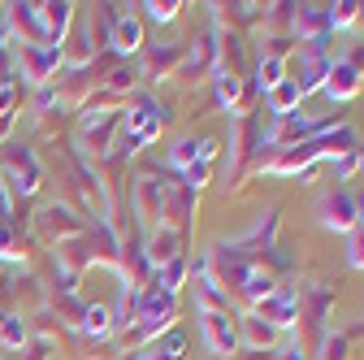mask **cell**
Returning <instances> with one entry per match:
<instances>
[{"label":"cell","mask_w":364,"mask_h":360,"mask_svg":"<svg viewBox=\"0 0 364 360\" xmlns=\"http://www.w3.org/2000/svg\"><path fill=\"white\" fill-rule=\"evenodd\" d=\"M330 53H326V43H299L295 48V74H287L295 87H299V96H312V92H321L326 78H330Z\"/></svg>","instance_id":"obj_1"},{"label":"cell","mask_w":364,"mask_h":360,"mask_svg":"<svg viewBox=\"0 0 364 360\" xmlns=\"http://www.w3.org/2000/svg\"><path fill=\"white\" fill-rule=\"evenodd\" d=\"M200 334L213 356H225V360L239 356V326L230 312H200Z\"/></svg>","instance_id":"obj_2"},{"label":"cell","mask_w":364,"mask_h":360,"mask_svg":"<svg viewBox=\"0 0 364 360\" xmlns=\"http://www.w3.org/2000/svg\"><path fill=\"white\" fill-rule=\"evenodd\" d=\"M316 213H321V226L326 231H334V235H351L355 226H360V217H355V200H351V191H330V196H321V204H316Z\"/></svg>","instance_id":"obj_3"},{"label":"cell","mask_w":364,"mask_h":360,"mask_svg":"<svg viewBox=\"0 0 364 360\" xmlns=\"http://www.w3.org/2000/svg\"><path fill=\"white\" fill-rule=\"evenodd\" d=\"M260 322H269L273 330H291L295 322H299V291H291V287H278L264 304H256L252 308Z\"/></svg>","instance_id":"obj_4"},{"label":"cell","mask_w":364,"mask_h":360,"mask_svg":"<svg viewBox=\"0 0 364 360\" xmlns=\"http://www.w3.org/2000/svg\"><path fill=\"white\" fill-rule=\"evenodd\" d=\"M360 87H364V70H360V61H351V57H338V61L330 65V78H326V87H321V92H326L334 105H347L351 96H360Z\"/></svg>","instance_id":"obj_5"},{"label":"cell","mask_w":364,"mask_h":360,"mask_svg":"<svg viewBox=\"0 0 364 360\" xmlns=\"http://www.w3.org/2000/svg\"><path fill=\"white\" fill-rule=\"evenodd\" d=\"M299 43H326L330 35V9L326 5H295V22H291Z\"/></svg>","instance_id":"obj_6"},{"label":"cell","mask_w":364,"mask_h":360,"mask_svg":"<svg viewBox=\"0 0 364 360\" xmlns=\"http://www.w3.org/2000/svg\"><path fill=\"white\" fill-rule=\"evenodd\" d=\"M213 157H217V139H196V134H187V139L173 144L169 165H173V169H191V165H200V161L213 165Z\"/></svg>","instance_id":"obj_7"},{"label":"cell","mask_w":364,"mask_h":360,"mask_svg":"<svg viewBox=\"0 0 364 360\" xmlns=\"http://www.w3.org/2000/svg\"><path fill=\"white\" fill-rule=\"evenodd\" d=\"M22 65H26L31 83H43L61 65V48H48V43H22Z\"/></svg>","instance_id":"obj_8"},{"label":"cell","mask_w":364,"mask_h":360,"mask_svg":"<svg viewBox=\"0 0 364 360\" xmlns=\"http://www.w3.org/2000/svg\"><path fill=\"white\" fill-rule=\"evenodd\" d=\"M178 248H182V235H178V231H169L165 221H161V231L148 239V252H144V260H148L152 269H161V265H169L173 256H182Z\"/></svg>","instance_id":"obj_9"},{"label":"cell","mask_w":364,"mask_h":360,"mask_svg":"<svg viewBox=\"0 0 364 360\" xmlns=\"http://www.w3.org/2000/svg\"><path fill=\"white\" fill-rule=\"evenodd\" d=\"M278 343V330H273L269 322H260L256 312H247V317L239 322V347H247V351H264V347H273Z\"/></svg>","instance_id":"obj_10"},{"label":"cell","mask_w":364,"mask_h":360,"mask_svg":"<svg viewBox=\"0 0 364 360\" xmlns=\"http://www.w3.org/2000/svg\"><path fill=\"white\" fill-rule=\"evenodd\" d=\"M213 92H217V109H225V113H239V105H243V78H239L235 70H217V78H213Z\"/></svg>","instance_id":"obj_11"},{"label":"cell","mask_w":364,"mask_h":360,"mask_svg":"<svg viewBox=\"0 0 364 360\" xmlns=\"http://www.w3.org/2000/svg\"><path fill=\"white\" fill-rule=\"evenodd\" d=\"M113 48L126 57V53H139L144 48V26H139V18L134 14H126V18H113Z\"/></svg>","instance_id":"obj_12"},{"label":"cell","mask_w":364,"mask_h":360,"mask_svg":"<svg viewBox=\"0 0 364 360\" xmlns=\"http://www.w3.org/2000/svg\"><path fill=\"white\" fill-rule=\"evenodd\" d=\"M191 287H196V308L200 312H230V295H225L208 274H196Z\"/></svg>","instance_id":"obj_13"},{"label":"cell","mask_w":364,"mask_h":360,"mask_svg":"<svg viewBox=\"0 0 364 360\" xmlns=\"http://www.w3.org/2000/svg\"><path fill=\"white\" fill-rule=\"evenodd\" d=\"M9 161H14V165H9V183H14V191L31 196V191L39 187V165H35V157H31V152H14Z\"/></svg>","instance_id":"obj_14"},{"label":"cell","mask_w":364,"mask_h":360,"mask_svg":"<svg viewBox=\"0 0 364 360\" xmlns=\"http://www.w3.org/2000/svg\"><path fill=\"white\" fill-rule=\"evenodd\" d=\"M299 105H304V96H299V87H295L291 78L278 83V87L269 92V117H291Z\"/></svg>","instance_id":"obj_15"},{"label":"cell","mask_w":364,"mask_h":360,"mask_svg":"<svg viewBox=\"0 0 364 360\" xmlns=\"http://www.w3.org/2000/svg\"><path fill=\"white\" fill-rule=\"evenodd\" d=\"M287 70H291V61H282V57H260V65H256V87L269 96L278 83H287Z\"/></svg>","instance_id":"obj_16"},{"label":"cell","mask_w":364,"mask_h":360,"mask_svg":"<svg viewBox=\"0 0 364 360\" xmlns=\"http://www.w3.org/2000/svg\"><path fill=\"white\" fill-rule=\"evenodd\" d=\"M273 291H278V282H273V274H264V269H256V274H252V278L243 282V291H239V295H243V300H247V304L256 308V304H264V300H269Z\"/></svg>","instance_id":"obj_17"},{"label":"cell","mask_w":364,"mask_h":360,"mask_svg":"<svg viewBox=\"0 0 364 360\" xmlns=\"http://www.w3.org/2000/svg\"><path fill=\"white\" fill-rule=\"evenodd\" d=\"M113 330V312L105 308V304H91V308H82V334H91V339H105Z\"/></svg>","instance_id":"obj_18"},{"label":"cell","mask_w":364,"mask_h":360,"mask_svg":"<svg viewBox=\"0 0 364 360\" xmlns=\"http://www.w3.org/2000/svg\"><path fill=\"white\" fill-rule=\"evenodd\" d=\"M182 57H187V48H182V43H161V48H152L148 65H152V74H173Z\"/></svg>","instance_id":"obj_19"},{"label":"cell","mask_w":364,"mask_h":360,"mask_svg":"<svg viewBox=\"0 0 364 360\" xmlns=\"http://www.w3.org/2000/svg\"><path fill=\"white\" fill-rule=\"evenodd\" d=\"M326 9H330V31H351L360 22L364 5H355V0H338V5H326Z\"/></svg>","instance_id":"obj_20"},{"label":"cell","mask_w":364,"mask_h":360,"mask_svg":"<svg viewBox=\"0 0 364 360\" xmlns=\"http://www.w3.org/2000/svg\"><path fill=\"white\" fill-rule=\"evenodd\" d=\"M0 343L5 347H22L26 343V326L14 317V312H0Z\"/></svg>","instance_id":"obj_21"},{"label":"cell","mask_w":364,"mask_h":360,"mask_svg":"<svg viewBox=\"0 0 364 360\" xmlns=\"http://www.w3.org/2000/svg\"><path fill=\"white\" fill-rule=\"evenodd\" d=\"M347 334H326L321 339V356H316V360H347Z\"/></svg>","instance_id":"obj_22"},{"label":"cell","mask_w":364,"mask_h":360,"mask_svg":"<svg viewBox=\"0 0 364 360\" xmlns=\"http://www.w3.org/2000/svg\"><path fill=\"white\" fill-rule=\"evenodd\" d=\"M347 265L351 269H364V221L347 235Z\"/></svg>","instance_id":"obj_23"},{"label":"cell","mask_w":364,"mask_h":360,"mask_svg":"<svg viewBox=\"0 0 364 360\" xmlns=\"http://www.w3.org/2000/svg\"><path fill=\"white\" fill-rule=\"evenodd\" d=\"M144 9H148V18H152V22H173V18H178V9H182V0H161V5L152 0V5H144Z\"/></svg>","instance_id":"obj_24"},{"label":"cell","mask_w":364,"mask_h":360,"mask_svg":"<svg viewBox=\"0 0 364 360\" xmlns=\"http://www.w3.org/2000/svg\"><path fill=\"white\" fill-rule=\"evenodd\" d=\"M282 360H308V351H304V347H299V343H291V347H287V351H282Z\"/></svg>","instance_id":"obj_25"},{"label":"cell","mask_w":364,"mask_h":360,"mask_svg":"<svg viewBox=\"0 0 364 360\" xmlns=\"http://www.w3.org/2000/svg\"><path fill=\"white\" fill-rule=\"evenodd\" d=\"M139 360H173V356H165V351H161V347H156V351H144V356H139Z\"/></svg>","instance_id":"obj_26"},{"label":"cell","mask_w":364,"mask_h":360,"mask_svg":"<svg viewBox=\"0 0 364 360\" xmlns=\"http://www.w3.org/2000/svg\"><path fill=\"white\" fill-rule=\"evenodd\" d=\"M351 200H355V217L364 221V191H360V196H351Z\"/></svg>","instance_id":"obj_27"},{"label":"cell","mask_w":364,"mask_h":360,"mask_svg":"<svg viewBox=\"0 0 364 360\" xmlns=\"http://www.w3.org/2000/svg\"><path fill=\"white\" fill-rule=\"evenodd\" d=\"M355 174H364V148L355 152Z\"/></svg>","instance_id":"obj_28"},{"label":"cell","mask_w":364,"mask_h":360,"mask_svg":"<svg viewBox=\"0 0 364 360\" xmlns=\"http://www.w3.org/2000/svg\"><path fill=\"white\" fill-rule=\"evenodd\" d=\"M360 26H364V9H360Z\"/></svg>","instance_id":"obj_29"}]
</instances>
